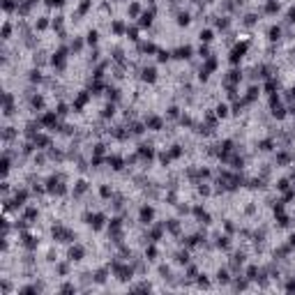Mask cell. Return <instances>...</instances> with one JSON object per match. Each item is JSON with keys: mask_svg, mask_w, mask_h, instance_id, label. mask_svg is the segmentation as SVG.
<instances>
[{"mask_svg": "<svg viewBox=\"0 0 295 295\" xmlns=\"http://www.w3.org/2000/svg\"><path fill=\"white\" fill-rule=\"evenodd\" d=\"M152 215H155V212H152V208H141V221L143 224H150V219H152Z\"/></svg>", "mask_w": 295, "mask_h": 295, "instance_id": "cell-7", "label": "cell"}, {"mask_svg": "<svg viewBox=\"0 0 295 295\" xmlns=\"http://www.w3.org/2000/svg\"><path fill=\"white\" fill-rule=\"evenodd\" d=\"M88 9H90V0H83V2H81V7H79V14H85Z\"/></svg>", "mask_w": 295, "mask_h": 295, "instance_id": "cell-16", "label": "cell"}, {"mask_svg": "<svg viewBox=\"0 0 295 295\" xmlns=\"http://www.w3.org/2000/svg\"><path fill=\"white\" fill-rule=\"evenodd\" d=\"M291 244H295V235H291Z\"/></svg>", "mask_w": 295, "mask_h": 295, "instance_id": "cell-43", "label": "cell"}, {"mask_svg": "<svg viewBox=\"0 0 295 295\" xmlns=\"http://www.w3.org/2000/svg\"><path fill=\"white\" fill-rule=\"evenodd\" d=\"M35 217H37V210H32V208H30V210L26 212V219H35Z\"/></svg>", "mask_w": 295, "mask_h": 295, "instance_id": "cell-30", "label": "cell"}, {"mask_svg": "<svg viewBox=\"0 0 295 295\" xmlns=\"http://www.w3.org/2000/svg\"><path fill=\"white\" fill-rule=\"evenodd\" d=\"M127 35H129V39H138V37H136V35H138V32H136V28H132V30H127Z\"/></svg>", "mask_w": 295, "mask_h": 295, "instance_id": "cell-36", "label": "cell"}, {"mask_svg": "<svg viewBox=\"0 0 295 295\" xmlns=\"http://www.w3.org/2000/svg\"><path fill=\"white\" fill-rule=\"evenodd\" d=\"M191 56V49L189 46H182V49L175 51V58H180V60H185V58H189Z\"/></svg>", "mask_w": 295, "mask_h": 295, "instance_id": "cell-10", "label": "cell"}, {"mask_svg": "<svg viewBox=\"0 0 295 295\" xmlns=\"http://www.w3.org/2000/svg\"><path fill=\"white\" fill-rule=\"evenodd\" d=\"M109 164H111V166H113L115 171H120V168H122V159H118V157H111V159H109Z\"/></svg>", "mask_w": 295, "mask_h": 295, "instance_id": "cell-13", "label": "cell"}, {"mask_svg": "<svg viewBox=\"0 0 295 295\" xmlns=\"http://www.w3.org/2000/svg\"><path fill=\"white\" fill-rule=\"evenodd\" d=\"M148 127H152V129H162V120H159V118H148Z\"/></svg>", "mask_w": 295, "mask_h": 295, "instance_id": "cell-12", "label": "cell"}, {"mask_svg": "<svg viewBox=\"0 0 295 295\" xmlns=\"http://www.w3.org/2000/svg\"><path fill=\"white\" fill-rule=\"evenodd\" d=\"M109 115H113V104H111V106H106V109H104V118H109Z\"/></svg>", "mask_w": 295, "mask_h": 295, "instance_id": "cell-34", "label": "cell"}, {"mask_svg": "<svg viewBox=\"0 0 295 295\" xmlns=\"http://www.w3.org/2000/svg\"><path fill=\"white\" fill-rule=\"evenodd\" d=\"M26 198H28V191H16V196H14V205H16V208H21V205L23 203H26Z\"/></svg>", "mask_w": 295, "mask_h": 295, "instance_id": "cell-9", "label": "cell"}, {"mask_svg": "<svg viewBox=\"0 0 295 295\" xmlns=\"http://www.w3.org/2000/svg\"><path fill=\"white\" fill-rule=\"evenodd\" d=\"M217 115H219V118H226V115H228V109H226L224 104H221V106H217Z\"/></svg>", "mask_w": 295, "mask_h": 295, "instance_id": "cell-17", "label": "cell"}, {"mask_svg": "<svg viewBox=\"0 0 295 295\" xmlns=\"http://www.w3.org/2000/svg\"><path fill=\"white\" fill-rule=\"evenodd\" d=\"M201 39H203V42H210V39H212V32H210V30H203V32H201Z\"/></svg>", "mask_w": 295, "mask_h": 295, "instance_id": "cell-24", "label": "cell"}, {"mask_svg": "<svg viewBox=\"0 0 295 295\" xmlns=\"http://www.w3.org/2000/svg\"><path fill=\"white\" fill-rule=\"evenodd\" d=\"M69 258H72V261H81V258H83V247H72V249H69Z\"/></svg>", "mask_w": 295, "mask_h": 295, "instance_id": "cell-8", "label": "cell"}, {"mask_svg": "<svg viewBox=\"0 0 295 295\" xmlns=\"http://www.w3.org/2000/svg\"><path fill=\"white\" fill-rule=\"evenodd\" d=\"M53 238H56V240H60V242H67V240H72V233H69V231H65L62 226H58V228H53Z\"/></svg>", "mask_w": 295, "mask_h": 295, "instance_id": "cell-1", "label": "cell"}, {"mask_svg": "<svg viewBox=\"0 0 295 295\" xmlns=\"http://www.w3.org/2000/svg\"><path fill=\"white\" fill-rule=\"evenodd\" d=\"M138 152H141V157H148V159L152 157V150H150L148 145H141V150H138Z\"/></svg>", "mask_w": 295, "mask_h": 295, "instance_id": "cell-15", "label": "cell"}, {"mask_svg": "<svg viewBox=\"0 0 295 295\" xmlns=\"http://www.w3.org/2000/svg\"><path fill=\"white\" fill-rule=\"evenodd\" d=\"M277 7H279V5H277V2H268V7H265V9H268L270 14H272V12H277Z\"/></svg>", "mask_w": 295, "mask_h": 295, "instance_id": "cell-31", "label": "cell"}, {"mask_svg": "<svg viewBox=\"0 0 295 295\" xmlns=\"http://www.w3.org/2000/svg\"><path fill=\"white\" fill-rule=\"evenodd\" d=\"M288 16H291V21H295V7H293L291 12H288Z\"/></svg>", "mask_w": 295, "mask_h": 295, "instance_id": "cell-42", "label": "cell"}, {"mask_svg": "<svg viewBox=\"0 0 295 295\" xmlns=\"http://www.w3.org/2000/svg\"><path fill=\"white\" fill-rule=\"evenodd\" d=\"M56 120H58L56 113H44L39 122H42V125H46V127H56Z\"/></svg>", "mask_w": 295, "mask_h": 295, "instance_id": "cell-4", "label": "cell"}, {"mask_svg": "<svg viewBox=\"0 0 295 295\" xmlns=\"http://www.w3.org/2000/svg\"><path fill=\"white\" fill-rule=\"evenodd\" d=\"M2 7H5V12H12V9L16 7V5H14V0H5V5H2Z\"/></svg>", "mask_w": 295, "mask_h": 295, "instance_id": "cell-21", "label": "cell"}, {"mask_svg": "<svg viewBox=\"0 0 295 295\" xmlns=\"http://www.w3.org/2000/svg\"><path fill=\"white\" fill-rule=\"evenodd\" d=\"M102 196H104V198L111 196V189H109V187H102Z\"/></svg>", "mask_w": 295, "mask_h": 295, "instance_id": "cell-40", "label": "cell"}, {"mask_svg": "<svg viewBox=\"0 0 295 295\" xmlns=\"http://www.w3.org/2000/svg\"><path fill=\"white\" fill-rule=\"evenodd\" d=\"M9 35H12V26H9V23H5V26H2V37L7 39Z\"/></svg>", "mask_w": 295, "mask_h": 295, "instance_id": "cell-20", "label": "cell"}, {"mask_svg": "<svg viewBox=\"0 0 295 295\" xmlns=\"http://www.w3.org/2000/svg\"><path fill=\"white\" fill-rule=\"evenodd\" d=\"M219 247H228V238H221L219 240Z\"/></svg>", "mask_w": 295, "mask_h": 295, "instance_id": "cell-41", "label": "cell"}, {"mask_svg": "<svg viewBox=\"0 0 295 295\" xmlns=\"http://www.w3.org/2000/svg\"><path fill=\"white\" fill-rule=\"evenodd\" d=\"M178 23H180V26H187V23H189V16H187V14H180Z\"/></svg>", "mask_w": 295, "mask_h": 295, "instance_id": "cell-27", "label": "cell"}, {"mask_svg": "<svg viewBox=\"0 0 295 295\" xmlns=\"http://www.w3.org/2000/svg\"><path fill=\"white\" fill-rule=\"evenodd\" d=\"M279 35H281L279 28H272V30H270V39H279Z\"/></svg>", "mask_w": 295, "mask_h": 295, "instance_id": "cell-25", "label": "cell"}, {"mask_svg": "<svg viewBox=\"0 0 295 295\" xmlns=\"http://www.w3.org/2000/svg\"><path fill=\"white\" fill-rule=\"evenodd\" d=\"M65 56H67V49H60V51L56 53V56H53V60H51V62L56 65L58 69H62V67H65Z\"/></svg>", "mask_w": 295, "mask_h": 295, "instance_id": "cell-2", "label": "cell"}, {"mask_svg": "<svg viewBox=\"0 0 295 295\" xmlns=\"http://www.w3.org/2000/svg\"><path fill=\"white\" fill-rule=\"evenodd\" d=\"M7 171H9V159L5 157V159H2V173H7Z\"/></svg>", "mask_w": 295, "mask_h": 295, "instance_id": "cell-35", "label": "cell"}, {"mask_svg": "<svg viewBox=\"0 0 295 295\" xmlns=\"http://www.w3.org/2000/svg\"><path fill=\"white\" fill-rule=\"evenodd\" d=\"M261 150H272V141H263V143H261Z\"/></svg>", "mask_w": 295, "mask_h": 295, "instance_id": "cell-29", "label": "cell"}, {"mask_svg": "<svg viewBox=\"0 0 295 295\" xmlns=\"http://www.w3.org/2000/svg\"><path fill=\"white\" fill-rule=\"evenodd\" d=\"M65 113H67V106L60 104V106H58V115H65Z\"/></svg>", "mask_w": 295, "mask_h": 295, "instance_id": "cell-37", "label": "cell"}, {"mask_svg": "<svg viewBox=\"0 0 295 295\" xmlns=\"http://www.w3.org/2000/svg\"><path fill=\"white\" fill-rule=\"evenodd\" d=\"M12 113H14V97L7 92L5 95V115H12Z\"/></svg>", "mask_w": 295, "mask_h": 295, "instance_id": "cell-3", "label": "cell"}, {"mask_svg": "<svg viewBox=\"0 0 295 295\" xmlns=\"http://www.w3.org/2000/svg\"><path fill=\"white\" fill-rule=\"evenodd\" d=\"M168 60V53L166 51H159V62H166Z\"/></svg>", "mask_w": 295, "mask_h": 295, "instance_id": "cell-33", "label": "cell"}, {"mask_svg": "<svg viewBox=\"0 0 295 295\" xmlns=\"http://www.w3.org/2000/svg\"><path fill=\"white\" fill-rule=\"evenodd\" d=\"M217 277H219V281H224V284H226V281H228V274L224 272V270H219V274H217Z\"/></svg>", "mask_w": 295, "mask_h": 295, "instance_id": "cell-32", "label": "cell"}, {"mask_svg": "<svg viewBox=\"0 0 295 295\" xmlns=\"http://www.w3.org/2000/svg\"><path fill=\"white\" fill-rule=\"evenodd\" d=\"M62 2H65V0H46V5H49V7H60Z\"/></svg>", "mask_w": 295, "mask_h": 295, "instance_id": "cell-26", "label": "cell"}, {"mask_svg": "<svg viewBox=\"0 0 295 295\" xmlns=\"http://www.w3.org/2000/svg\"><path fill=\"white\" fill-rule=\"evenodd\" d=\"M247 51V44H242V46H235V49H233V53H231V60L233 62H238L240 60V58H242V53Z\"/></svg>", "mask_w": 295, "mask_h": 295, "instance_id": "cell-6", "label": "cell"}, {"mask_svg": "<svg viewBox=\"0 0 295 295\" xmlns=\"http://www.w3.org/2000/svg\"><path fill=\"white\" fill-rule=\"evenodd\" d=\"M157 79V72H155V69H143V81H148V83H152V81H155Z\"/></svg>", "mask_w": 295, "mask_h": 295, "instance_id": "cell-11", "label": "cell"}, {"mask_svg": "<svg viewBox=\"0 0 295 295\" xmlns=\"http://www.w3.org/2000/svg\"><path fill=\"white\" fill-rule=\"evenodd\" d=\"M150 23H152V12H148L141 16V26H150Z\"/></svg>", "mask_w": 295, "mask_h": 295, "instance_id": "cell-14", "label": "cell"}, {"mask_svg": "<svg viewBox=\"0 0 295 295\" xmlns=\"http://www.w3.org/2000/svg\"><path fill=\"white\" fill-rule=\"evenodd\" d=\"M44 28H49V21H46V19H39V21H37V30H44Z\"/></svg>", "mask_w": 295, "mask_h": 295, "instance_id": "cell-23", "label": "cell"}, {"mask_svg": "<svg viewBox=\"0 0 295 295\" xmlns=\"http://www.w3.org/2000/svg\"><path fill=\"white\" fill-rule=\"evenodd\" d=\"M217 26H219V28H226L228 21H226V19H219V21H217Z\"/></svg>", "mask_w": 295, "mask_h": 295, "instance_id": "cell-39", "label": "cell"}, {"mask_svg": "<svg viewBox=\"0 0 295 295\" xmlns=\"http://www.w3.org/2000/svg\"><path fill=\"white\" fill-rule=\"evenodd\" d=\"M122 30H125V26H122L120 21H115V23H113V32H118V35H120Z\"/></svg>", "mask_w": 295, "mask_h": 295, "instance_id": "cell-22", "label": "cell"}, {"mask_svg": "<svg viewBox=\"0 0 295 295\" xmlns=\"http://www.w3.org/2000/svg\"><path fill=\"white\" fill-rule=\"evenodd\" d=\"M88 44H97V32H95V30L88 32Z\"/></svg>", "mask_w": 295, "mask_h": 295, "instance_id": "cell-18", "label": "cell"}, {"mask_svg": "<svg viewBox=\"0 0 295 295\" xmlns=\"http://www.w3.org/2000/svg\"><path fill=\"white\" fill-rule=\"evenodd\" d=\"M129 14L136 16V14H138V5H132V7H129Z\"/></svg>", "mask_w": 295, "mask_h": 295, "instance_id": "cell-38", "label": "cell"}, {"mask_svg": "<svg viewBox=\"0 0 295 295\" xmlns=\"http://www.w3.org/2000/svg\"><path fill=\"white\" fill-rule=\"evenodd\" d=\"M30 81H37V83H39V81H42V74H39V72H30Z\"/></svg>", "mask_w": 295, "mask_h": 295, "instance_id": "cell-28", "label": "cell"}, {"mask_svg": "<svg viewBox=\"0 0 295 295\" xmlns=\"http://www.w3.org/2000/svg\"><path fill=\"white\" fill-rule=\"evenodd\" d=\"M32 141H35V145H37V148H46V145L51 143L49 136H44V134H39V132H37V136H32Z\"/></svg>", "mask_w": 295, "mask_h": 295, "instance_id": "cell-5", "label": "cell"}, {"mask_svg": "<svg viewBox=\"0 0 295 295\" xmlns=\"http://www.w3.org/2000/svg\"><path fill=\"white\" fill-rule=\"evenodd\" d=\"M32 106H35V109H42V106H44V99H42V97H32Z\"/></svg>", "mask_w": 295, "mask_h": 295, "instance_id": "cell-19", "label": "cell"}]
</instances>
